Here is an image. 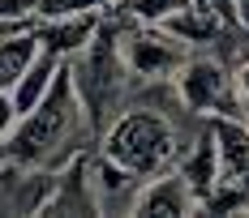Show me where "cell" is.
<instances>
[{"mask_svg":"<svg viewBox=\"0 0 249 218\" xmlns=\"http://www.w3.org/2000/svg\"><path fill=\"white\" fill-rule=\"evenodd\" d=\"M0 22L4 26L35 22V0H0Z\"/></svg>","mask_w":249,"mask_h":218,"instance_id":"4fadbf2b","label":"cell"},{"mask_svg":"<svg viewBox=\"0 0 249 218\" xmlns=\"http://www.w3.org/2000/svg\"><path fill=\"white\" fill-rule=\"evenodd\" d=\"M35 51H39V43H35V22L0 34V90H13V81L26 73V64L35 60Z\"/></svg>","mask_w":249,"mask_h":218,"instance_id":"30bf717a","label":"cell"},{"mask_svg":"<svg viewBox=\"0 0 249 218\" xmlns=\"http://www.w3.org/2000/svg\"><path fill=\"white\" fill-rule=\"evenodd\" d=\"M90 175H95V197H99V214H129L133 197L142 188V175L124 171L121 163L90 154Z\"/></svg>","mask_w":249,"mask_h":218,"instance_id":"ba28073f","label":"cell"},{"mask_svg":"<svg viewBox=\"0 0 249 218\" xmlns=\"http://www.w3.org/2000/svg\"><path fill=\"white\" fill-rule=\"evenodd\" d=\"M116 9V4H112ZM121 13V9H116ZM121 56L129 73L138 77V81H172L176 69L194 56V51L185 47L176 34H168L163 26H142V22H129L121 13Z\"/></svg>","mask_w":249,"mask_h":218,"instance_id":"277c9868","label":"cell"},{"mask_svg":"<svg viewBox=\"0 0 249 218\" xmlns=\"http://www.w3.org/2000/svg\"><path fill=\"white\" fill-rule=\"evenodd\" d=\"M60 69H65V60H60V56H52V51H43V47L35 51V60L26 64V73L13 81V90H9L22 116H26V111H30L43 94H48V86L56 81V73H60Z\"/></svg>","mask_w":249,"mask_h":218,"instance_id":"9c48e42d","label":"cell"},{"mask_svg":"<svg viewBox=\"0 0 249 218\" xmlns=\"http://www.w3.org/2000/svg\"><path fill=\"white\" fill-rule=\"evenodd\" d=\"M189 0H116V9H121L129 22H142V26H163L172 17L176 9H185Z\"/></svg>","mask_w":249,"mask_h":218,"instance_id":"8fae6325","label":"cell"},{"mask_svg":"<svg viewBox=\"0 0 249 218\" xmlns=\"http://www.w3.org/2000/svg\"><path fill=\"white\" fill-rule=\"evenodd\" d=\"M232 81H236V94H241V103H249V56H241V60L232 64Z\"/></svg>","mask_w":249,"mask_h":218,"instance_id":"9a60e30c","label":"cell"},{"mask_svg":"<svg viewBox=\"0 0 249 218\" xmlns=\"http://www.w3.org/2000/svg\"><path fill=\"white\" fill-rule=\"evenodd\" d=\"M116 0H35V17H77V13H103Z\"/></svg>","mask_w":249,"mask_h":218,"instance_id":"7c38bea8","label":"cell"},{"mask_svg":"<svg viewBox=\"0 0 249 218\" xmlns=\"http://www.w3.org/2000/svg\"><path fill=\"white\" fill-rule=\"evenodd\" d=\"M90 137V124L82 111V98L69 77V60L48 86V94L26 111L18 128L0 141V158L13 167H35V171H56L73 158L82 141Z\"/></svg>","mask_w":249,"mask_h":218,"instance_id":"6da1fadb","label":"cell"},{"mask_svg":"<svg viewBox=\"0 0 249 218\" xmlns=\"http://www.w3.org/2000/svg\"><path fill=\"white\" fill-rule=\"evenodd\" d=\"M236 26L245 34V47H249V0H236Z\"/></svg>","mask_w":249,"mask_h":218,"instance_id":"2e32d148","label":"cell"},{"mask_svg":"<svg viewBox=\"0 0 249 218\" xmlns=\"http://www.w3.org/2000/svg\"><path fill=\"white\" fill-rule=\"evenodd\" d=\"M176 94L189 111L198 116H232L241 120V94H236V81H232V64L211 56V51H194L172 77Z\"/></svg>","mask_w":249,"mask_h":218,"instance_id":"3957f363","label":"cell"},{"mask_svg":"<svg viewBox=\"0 0 249 218\" xmlns=\"http://www.w3.org/2000/svg\"><path fill=\"white\" fill-rule=\"evenodd\" d=\"M18 120H22V111H18V103H13V94L9 90H0V141L18 128Z\"/></svg>","mask_w":249,"mask_h":218,"instance_id":"5bb4252c","label":"cell"},{"mask_svg":"<svg viewBox=\"0 0 249 218\" xmlns=\"http://www.w3.org/2000/svg\"><path fill=\"white\" fill-rule=\"evenodd\" d=\"M241 120H245V128H249V103H241Z\"/></svg>","mask_w":249,"mask_h":218,"instance_id":"e0dca14e","label":"cell"},{"mask_svg":"<svg viewBox=\"0 0 249 218\" xmlns=\"http://www.w3.org/2000/svg\"><path fill=\"white\" fill-rule=\"evenodd\" d=\"M39 214H99V197H95V175H90V154L86 150H77L65 167H56Z\"/></svg>","mask_w":249,"mask_h":218,"instance_id":"5b68a950","label":"cell"},{"mask_svg":"<svg viewBox=\"0 0 249 218\" xmlns=\"http://www.w3.org/2000/svg\"><path fill=\"white\" fill-rule=\"evenodd\" d=\"M215 188L202 201L206 214H249V128L245 120L215 116Z\"/></svg>","mask_w":249,"mask_h":218,"instance_id":"7a4b0ae2","label":"cell"},{"mask_svg":"<svg viewBox=\"0 0 249 218\" xmlns=\"http://www.w3.org/2000/svg\"><path fill=\"white\" fill-rule=\"evenodd\" d=\"M194 210H202L198 193L189 188V180H185L176 167H168V171H159V175H146V180H142V188H138V197H133V210H129V214L180 218V214H194Z\"/></svg>","mask_w":249,"mask_h":218,"instance_id":"8992f818","label":"cell"},{"mask_svg":"<svg viewBox=\"0 0 249 218\" xmlns=\"http://www.w3.org/2000/svg\"><path fill=\"white\" fill-rule=\"evenodd\" d=\"M107 13V9H103ZM103 13H77V17H35V43L60 60H73L99 30Z\"/></svg>","mask_w":249,"mask_h":218,"instance_id":"52a82bcc","label":"cell"}]
</instances>
